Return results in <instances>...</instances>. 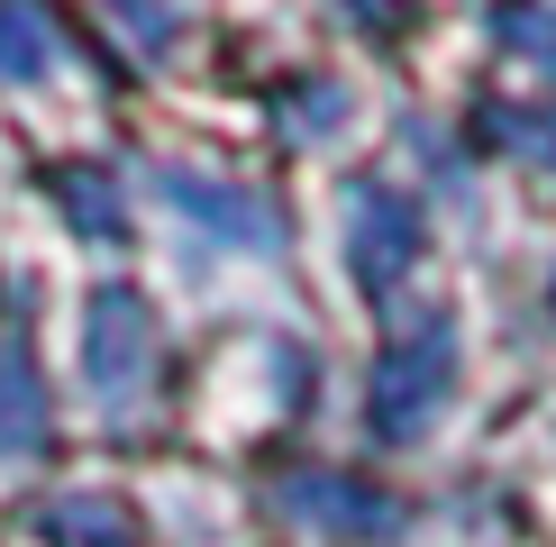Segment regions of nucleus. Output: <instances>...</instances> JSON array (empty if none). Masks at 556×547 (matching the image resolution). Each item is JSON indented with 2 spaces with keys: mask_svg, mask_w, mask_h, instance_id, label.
Listing matches in <instances>:
<instances>
[{
  "mask_svg": "<svg viewBox=\"0 0 556 547\" xmlns=\"http://www.w3.org/2000/svg\"><path fill=\"white\" fill-rule=\"evenodd\" d=\"M447 383H456V329H447V310H429L375 365V438H420L447 410Z\"/></svg>",
  "mask_w": 556,
  "mask_h": 547,
  "instance_id": "1",
  "label": "nucleus"
},
{
  "mask_svg": "<svg viewBox=\"0 0 556 547\" xmlns=\"http://www.w3.org/2000/svg\"><path fill=\"white\" fill-rule=\"evenodd\" d=\"M83 374H91V402L101 410H128L137 393H147V374H155V310H147V292H101L83 319Z\"/></svg>",
  "mask_w": 556,
  "mask_h": 547,
  "instance_id": "2",
  "label": "nucleus"
},
{
  "mask_svg": "<svg viewBox=\"0 0 556 547\" xmlns=\"http://www.w3.org/2000/svg\"><path fill=\"white\" fill-rule=\"evenodd\" d=\"M420 256V211L392 182H346V265L365 292H392Z\"/></svg>",
  "mask_w": 556,
  "mask_h": 547,
  "instance_id": "3",
  "label": "nucleus"
},
{
  "mask_svg": "<svg viewBox=\"0 0 556 547\" xmlns=\"http://www.w3.org/2000/svg\"><path fill=\"white\" fill-rule=\"evenodd\" d=\"M165 201H174V211H192L219 246H256V256H274V211H265V201H247L238 182H201V174H174L165 165Z\"/></svg>",
  "mask_w": 556,
  "mask_h": 547,
  "instance_id": "4",
  "label": "nucleus"
},
{
  "mask_svg": "<svg viewBox=\"0 0 556 547\" xmlns=\"http://www.w3.org/2000/svg\"><path fill=\"white\" fill-rule=\"evenodd\" d=\"M283 511L319 520V530H338V538H383V530H392V501L365 493V484H346V474H292V484H283Z\"/></svg>",
  "mask_w": 556,
  "mask_h": 547,
  "instance_id": "5",
  "label": "nucleus"
},
{
  "mask_svg": "<svg viewBox=\"0 0 556 547\" xmlns=\"http://www.w3.org/2000/svg\"><path fill=\"white\" fill-rule=\"evenodd\" d=\"M46 447V383L28 347H0V456Z\"/></svg>",
  "mask_w": 556,
  "mask_h": 547,
  "instance_id": "6",
  "label": "nucleus"
},
{
  "mask_svg": "<svg viewBox=\"0 0 556 547\" xmlns=\"http://www.w3.org/2000/svg\"><path fill=\"white\" fill-rule=\"evenodd\" d=\"M55 74V28H46V10H28V0H0V82L28 91Z\"/></svg>",
  "mask_w": 556,
  "mask_h": 547,
  "instance_id": "7",
  "label": "nucleus"
},
{
  "mask_svg": "<svg viewBox=\"0 0 556 547\" xmlns=\"http://www.w3.org/2000/svg\"><path fill=\"white\" fill-rule=\"evenodd\" d=\"M55 201H64V219H74L91 246H128V211H119V192H110L91 165H64L55 174Z\"/></svg>",
  "mask_w": 556,
  "mask_h": 547,
  "instance_id": "8",
  "label": "nucleus"
},
{
  "mask_svg": "<svg viewBox=\"0 0 556 547\" xmlns=\"http://www.w3.org/2000/svg\"><path fill=\"white\" fill-rule=\"evenodd\" d=\"M46 530H55V547H128V511L101 493H64L46 511Z\"/></svg>",
  "mask_w": 556,
  "mask_h": 547,
  "instance_id": "9",
  "label": "nucleus"
},
{
  "mask_svg": "<svg viewBox=\"0 0 556 547\" xmlns=\"http://www.w3.org/2000/svg\"><path fill=\"white\" fill-rule=\"evenodd\" d=\"M483 128H493V137H511L520 155H539V165L556 174V101H547V110H493Z\"/></svg>",
  "mask_w": 556,
  "mask_h": 547,
  "instance_id": "10",
  "label": "nucleus"
},
{
  "mask_svg": "<svg viewBox=\"0 0 556 547\" xmlns=\"http://www.w3.org/2000/svg\"><path fill=\"white\" fill-rule=\"evenodd\" d=\"M493 28H502V46H520V55H539L547 74H556V10H529V0H511Z\"/></svg>",
  "mask_w": 556,
  "mask_h": 547,
  "instance_id": "11",
  "label": "nucleus"
},
{
  "mask_svg": "<svg viewBox=\"0 0 556 547\" xmlns=\"http://www.w3.org/2000/svg\"><path fill=\"white\" fill-rule=\"evenodd\" d=\"M110 10H119V28H128V46H174V0H110Z\"/></svg>",
  "mask_w": 556,
  "mask_h": 547,
  "instance_id": "12",
  "label": "nucleus"
},
{
  "mask_svg": "<svg viewBox=\"0 0 556 547\" xmlns=\"http://www.w3.org/2000/svg\"><path fill=\"white\" fill-rule=\"evenodd\" d=\"M346 10H356V18H365V28H383V18H392V10H402V0H346Z\"/></svg>",
  "mask_w": 556,
  "mask_h": 547,
  "instance_id": "13",
  "label": "nucleus"
}]
</instances>
